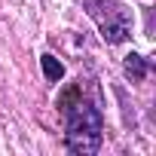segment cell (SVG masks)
<instances>
[{
	"label": "cell",
	"mask_w": 156,
	"mask_h": 156,
	"mask_svg": "<svg viewBox=\"0 0 156 156\" xmlns=\"http://www.w3.org/2000/svg\"><path fill=\"white\" fill-rule=\"evenodd\" d=\"M122 70H126V76H129L132 83H141L144 76H147V61H144L138 52H129L126 61H122Z\"/></svg>",
	"instance_id": "3"
},
{
	"label": "cell",
	"mask_w": 156,
	"mask_h": 156,
	"mask_svg": "<svg viewBox=\"0 0 156 156\" xmlns=\"http://www.w3.org/2000/svg\"><path fill=\"white\" fill-rule=\"evenodd\" d=\"M61 113H64V147L76 156H92L98 153L101 147V129H104V119H101V110L86 101V98H76V86L61 98Z\"/></svg>",
	"instance_id": "1"
},
{
	"label": "cell",
	"mask_w": 156,
	"mask_h": 156,
	"mask_svg": "<svg viewBox=\"0 0 156 156\" xmlns=\"http://www.w3.org/2000/svg\"><path fill=\"white\" fill-rule=\"evenodd\" d=\"M92 16L107 43H122L132 34V16L119 0H92Z\"/></svg>",
	"instance_id": "2"
},
{
	"label": "cell",
	"mask_w": 156,
	"mask_h": 156,
	"mask_svg": "<svg viewBox=\"0 0 156 156\" xmlns=\"http://www.w3.org/2000/svg\"><path fill=\"white\" fill-rule=\"evenodd\" d=\"M40 64H43V76H46L49 83H58L61 76H64V64H61L55 55H49V52H46V55L40 58Z\"/></svg>",
	"instance_id": "4"
}]
</instances>
